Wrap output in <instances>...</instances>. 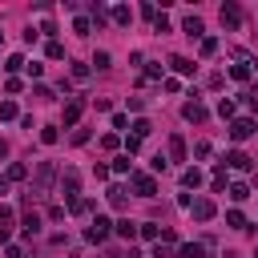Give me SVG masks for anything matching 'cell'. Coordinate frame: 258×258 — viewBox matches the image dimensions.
I'll return each mask as SVG.
<instances>
[{
	"label": "cell",
	"instance_id": "9c48e42d",
	"mask_svg": "<svg viewBox=\"0 0 258 258\" xmlns=\"http://www.w3.org/2000/svg\"><path fill=\"white\" fill-rule=\"evenodd\" d=\"M186 121H206V109H202V101H198V97H194V101H186Z\"/></svg>",
	"mask_w": 258,
	"mask_h": 258
},
{
	"label": "cell",
	"instance_id": "5bb4252c",
	"mask_svg": "<svg viewBox=\"0 0 258 258\" xmlns=\"http://www.w3.org/2000/svg\"><path fill=\"white\" fill-rule=\"evenodd\" d=\"M137 234L149 238V242H157V238H161V226H157V222H141V226H137Z\"/></svg>",
	"mask_w": 258,
	"mask_h": 258
},
{
	"label": "cell",
	"instance_id": "f546056e",
	"mask_svg": "<svg viewBox=\"0 0 258 258\" xmlns=\"http://www.w3.org/2000/svg\"><path fill=\"white\" fill-rule=\"evenodd\" d=\"M113 20H117V24H129V20H133V12H129V8H121V4H117V8H113Z\"/></svg>",
	"mask_w": 258,
	"mask_h": 258
},
{
	"label": "cell",
	"instance_id": "3957f363",
	"mask_svg": "<svg viewBox=\"0 0 258 258\" xmlns=\"http://www.w3.org/2000/svg\"><path fill=\"white\" fill-rule=\"evenodd\" d=\"M133 190L141 194V198H153V194H157V182H153V174H133Z\"/></svg>",
	"mask_w": 258,
	"mask_h": 258
},
{
	"label": "cell",
	"instance_id": "7c38bea8",
	"mask_svg": "<svg viewBox=\"0 0 258 258\" xmlns=\"http://www.w3.org/2000/svg\"><path fill=\"white\" fill-rule=\"evenodd\" d=\"M170 64H174V73H182V77H190L194 69H198V64H194V61H186V57H170Z\"/></svg>",
	"mask_w": 258,
	"mask_h": 258
},
{
	"label": "cell",
	"instance_id": "8fae6325",
	"mask_svg": "<svg viewBox=\"0 0 258 258\" xmlns=\"http://www.w3.org/2000/svg\"><path fill=\"white\" fill-rule=\"evenodd\" d=\"M170 157H174V161H186V137H182V133L170 137Z\"/></svg>",
	"mask_w": 258,
	"mask_h": 258
},
{
	"label": "cell",
	"instance_id": "cb8c5ba5",
	"mask_svg": "<svg viewBox=\"0 0 258 258\" xmlns=\"http://www.w3.org/2000/svg\"><path fill=\"white\" fill-rule=\"evenodd\" d=\"M129 170H133V161H129L125 153H121V157H113V174H129Z\"/></svg>",
	"mask_w": 258,
	"mask_h": 258
},
{
	"label": "cell",
	"instance_id": "1f68e13d",
	"mask_svg": "<svg viewBox=\"0 0 258 258\" xmlns=\"http://www.w3.org/2000/svg\"><path fill=\"white\" fill-rule=\"evenodd\" d=\"M218 113L222 117H234V101H230V97H222V101H218Z\"/></svg>",
	"mask_w": 258,
	"mask_h": 258
},
{
	"label": "cell",
	"instance_id": "8992f818",
	"mask_svg": "<svg viewBox=\"0 0 258 258\" xmlns=\"http://www.w3.org/2000/svg\"><path fill=\"white\" fill-rule=\"evenodd\" d=\"M113 234H117V238H125V242H133V238H137V222H129V218L113 222Z\"/></svg>",
	"mask_w": 258,
	"mask_h": 258
},
{
	"label": "cell",
	"instance_id": "f35d334b",
	"mask_svg": "<svg viewBox=\"0 0 258 258\" xmlns=\"http://www.w3.org/2000/svg\"><path fill=\"white\" fill-rule=\"evenodd\" d=\"M0 45H4V32H0Z\"/></svg>",
	"mask_w": 258,
	"mask_h": 258
},
{
	"label": "cell",
	"instance_id": "4fadbf2b",
	"mask_svg": "<svg viewBox=\"0 0 258 258\" xmlns=\"http://www.w3.org/2000/svg\"><path fill=\"white\" fill-rule=\"evenodd\" d=\"M182 186H186V190H198V186H202V170H198V166L186 170V174H182Z\"/></svg>",
	"mask_w": 258,
	"mask_h": 258
},
{
	"label": "cell",
	"instance_id": "30bf717a",
	"mask_svg": "<svg viewBox=\"0 0 258 258\" xmlns=\"http://www.w3.org/2000/svg\"><path fill=\"white\" fill-rule=\"evenodd\" d=\"M81 109H85V101L81 97H73L69 105H64V125H77V117H81Z\"/></svg>",
	"mask_w": 258,
	"mask_h": 258
},
{
	"label": "cell",
	"instance_id": "7402d4cb",
	"mask_svg": "<svg viewBox=\"0 0 258 258\" xmlns=\"http://www.w3.org/2000/svg\"><path fill=\"white\" fill-rule=\"evenodd\" d=\"M149 166H153V174H166V170H170V157H166V153H153Z\"/></svg>",
	"mask_w": 258,
	"mask_h": 258
},
{
	"label": "cell",
	"instance_id": "ba28073f",
	"mask_svg": "<svg viewBox=\"0 0 258 258\" xmlns=\"http://www.w3.org/2000/svg\"><path fill=\"white\" fill-rule=\"evenodd\" d=\"M105 198H109V206H113V210H125V206H129V194H125L121 186H109Z\"/></svg>",
	"mask_w": 258,
	"mask_h": 258
},
{
	"label": "cell",
	"instance_id": "603a6c76",
	"mask_svg": "<svg viewBox=\"0 0 258 258\" xmlns=\"http://www.w3.org/2000/svg\"><path fill=\"white\" fill-rule=\"evenodd\" d=\"M45 53H49V61H61V57H64V45H61V41H49Z\"/></svg>",
	"mask_w": 258,
	"mask_h": 258
},
{
	"label": "cell",
	"instance_id": "8d00e7d4",
	"mask_svg": "<svg viewBox=\"0 0 258 258\" xmlns=\"http://www.w3.org/2000/svg\"><path fill=\"white\" fill-rule=\"evenodd\" d=\"M4 194H8V178H0V198H4Z\"/></svg>",
	"mask_w": 258,
	"mask_h": 258
},
{
	"label": "cell",
	"instance_id": "ab89813d",
	"mask_svg": "<svg viewBox=\"0 0 258 258\" xmlns=\"http://www.w3.org/2000/svg\"><path fill=\"white\" fill-rule=\"evenodd\" d=\"M254 258H258V250H254Z\"/></svg>",
	"mask_w": 258,
	"mask_h": 258
},
{
	"label": "cell",
	"instance_id": "836d02e7",
	"mask_svg": "<svg viewBox=\"0 0 258 258\" xmlns=\"http://www.w3.org/2000/svg\"><path fill=\"white\" fill-rule=\"evenodd\" d=\"M137 149H141V141H137V137H125V157H133Z\"/></svg>",
	"mask_w": 258,
	"mask_h": 258
},
{
	"label": "cell",
	"instance_id": "2e32d148",
	"mask_svg": "<svg viewBox=\"0 0 258 258\" xmlns=\"http://www.w3.org/2000/svg\"><path fill=\"white\" fill-rule=\"evenodd\" d=\"M182 28H186V37H202V32H206L198 16H186V24H182Z\"/></svg>",
	"mask_w": 258,
	"mask_h": 258
},
{
	"label": "cell",
	"instance_id": "d590c367",
	"mask_svg": "<svg viewBox=\"0 0 258 258\" xmlns=\"http://www.w3.org/2000/svg\"><path fill=\"white\" fill-rule=\"evenodd\" d=\"M73 32H77V37H85V32H89V20H85V16H77V20H73Z\"/></svg>",
	"mask_w": 258,
	"mask_h": 258
},
{
	"label": "cell",
	"instance_id": "e0dca14e",
	"mask_svg": "<svg viewBox=\"0 0 258 258\" xmlns=\"http://www.w3.org/2000/svg\"><path fill=\"white\" fill-rule=\"evenodd\" d=\"M49 182H53V166L45 161V166L37 170V190H49Z\"/></svg>",
	"mask_w": 258,
	"mask_h": 258
},
{
	"label": "cell",
	"instance_id": "e575fe53",
	"mask_svg": "<svg viewBox=\"0 0 258 258\" xmlns=\"http://www.w3.org/2000/svg\"><path fill=\"white\" fill-rule=\"evenodd\" d=\"M73 81H89V64H73Z\"/></svg>",
	"mask_w": 258,
	"mask_h": 258
},
{
	"label": "cell",
	"instance_id": "ffe728a7",
	"mask_svg": "<svg viewBox=\"0 0 258 258\" xmlns=\"http://www.w3.org/2000/svg\"><path fill=\"white\" fill-rule=\"evenodd\" d=\"M230 77H234V81H250V61L234 64V69H230Z\"/></svg>",
	"mask_w": 258,
	"mask_h": 258
},
{
	"label": "cell",
	"instance_id": "ac0fdd59",
	"mask_svg": "<svg viewBox=\"0 0 258 258\" xmlns=\"http://www.w3.org/2000/svg\"><path fill=\"white\" fill-rule=\"evenodd\" d=\"M226 226H230V230H246V218H242V210H230V214H226Z\"/></svg>",
	"mask_w": 258,
	"mask_h": 258
},
{
	"label": "cell",
	"instance_id": "7a4b0ae2",
	"mask_svg": "<svg viewBox=\"0 0 258 258\" xmlns=\"http://www.w3.org/2000/svg\"><path fill=\"white\" fill-rule=\"evenodd\" d=\"M222 166H230V170H238V174H246V170L254 166V161H250V157H246L242 149H230V153H226V157H222Z\"/></svg>",
	"mask_w": 258,
	"mask_h": 258
},
{
	"label": "cell",
	"instance_id": "44dd1931",
	"mask_svg": "<svg viewBox=\"0 0 258 258\" xmlns=\"http://www.w3.org/2000/svg\"><path fill=\"white\" fill-rule=\"evenodd\" d=\"M41 141H45V145H57V141H61V133H57V125H45V129H41Z\"/></svg>",
	"mask_w": 258,
	"mask_h": 258
},
{
	"label": "cell",
	"instance_id": "484cf974",
	"mask_svg": "<svg viewBox=\"0 0 258 258\" xmlns=\"http://www.w3.org/2000/svg\"><path fill=\"white\" fill-rule=\"evenodd\" d=\"M41 230V218L37 214H24V234H37Z\"/></svg>",
	"mask_w": 258,
	"mask_h": 258
},
{
	"label": "cell",
	"instance_id": "83f0119b",
	"mask_svg": "<svg viewBox=\"0 0 258 258\" xmlns=\"http://www.w3.org/2000/svg\"><path fill=\"white\" fill-rule=\"evenodd\" d=\"M24 64H28V61H24L20 53H12V57H8V64H4V69H8V73H16V69H24Z\"/></svg>",
	"mask_w": 258,
	"mask_h": 258
},
{
	"label": "cell",
	"instance_id": "74e56055",
	"mask_svg": "<svg viewBox=\"0 0 258 258\" xmlns=\"http://www.w3.org/2000/svg\"><path fill=\"white\" fill-rule=\"evenodd\" d=\"M4 153H8V145H4V141H0V157H4Z\"/></svg>",
	"mask_w": 258,
	"mask_h": 258
},
{
	"label": "cell",
	"instance_id": "52a82bcc",
	"mask_svg": "<svg viewBox=\"0 0 258 258\" xmlns=\"http://www.w3.org/2000/svg\"><path fill=\"white\" fill-rule=\"evenodd\" d=\"M222 24L226 28H238L242 24V8L238 4H222Z\"/></svg>",
	"mask_w": 258,
	"mask_h": 258
},
{
	"label": "cell",
	"instance_id": "9a60e30c",
	"mask_svg": "<svg viewBox=\"0 0 258 258\" xmlns=\"http://www.w3.org/2000/svg\"><path fill=\"white\" fill-rule=\"evenodd\" d=\"M149 133H153V125H149L145 117H137V121H133V137H137V141H145Z\"/></svg>",
	"mask_w": 258,
	"mask_h": 258
},
{
	"label": "cell",
	"instance_id": "277c9868",
	"mask_svg": "<svg viewBox=\"0 0 258 258\" xmlns=\"http://www.w3.org/2000/svg\"><path fill=\"white\" fill-rule=\"evenodd\" d=\"M250 133H254V121H250V117H238V121H230V137H234V141H246Z\"/></svg>",
	"mask_w": 258,
	"mask_h": 258
},
{
	"label": "cell",
	"instance_id": "4dcf8cb0",
	"mask_svg": "<svg viewBox=\"0 0 258 258\" xmlns=\"http://www.w3.org/2000/svg\"><path fill=\"white\" fill-rule=\"evenodd\" d=\"M218 53V41L214 37H202V57H214Z\"/></svg>",
	"mask_w": 258,
	"mask_h": 258
},
{
	"label": "cell",
	"instance_id": "d4e9b609",
	"mask_svg": "<svg viewBox=\"0 0 258 258\" xmlns=\"http://www.w3.org/2000/svg\"><path fill=\"white\" fill-rule=\"evenodd\" d=\"M178 254H182V258H202V246H198V242H186Z\"/></svg>",
	"mask_w": 258,
	"mask_h": 258
},
{
	"label": "cell",
	"instance_id": "f1b7e54d",
	"mask_svg": "<svg viewBox=\"0 0 258 258\" xmlns=\"http://www.w3.org/2000/svg\"><path fill=\"white\" fill-rule=\"evenodd\" d=\"M0 117H4V121H16V105H12V101H0Z\"/></svg>",
	"mask_w": 258,
	"mask_h": 258
},
{
	"label": "cell",
	"instance_id": "d6a6232c",
	"mask_svg": "<svg viewBox=\"0 0 258 258\" xmlns=\"http://www.w3.org/2000/svg\"><path fill=\"white\" fill-rule=\"evenodd\" d=\"M153 32H170V20H166V12H157V20H153Z\"/></svg>",
	"mask_w": 258,
	"mask_h": 258
},
{
	"label": "cell",
	"instance_id": "4316f807",
	"mask_svg": "<svg viewBox=\"0 0 258 258\" xmlns=\"http://www.w3.org/2000/svg\"><path fill=\"white\" fill-rule=\"evenodd\" d=\"M28 178V170L20 166V161H16V166H8V182H24Z\"/></svg>",
	"mask_w": 258,
	"mask_h": 258
},
{
	"label": "cell",
	"instance_id": "5b68a950",
	"mask_svg": "<svg viewBox=\"0 0 258 258\" xmlns=\"http://www.w3.org/2000/svg\"><path fill=\"white\" fill-rule=\"evenodd\" d=\"M190 214L198 218V222H210L214 218V202L210 198H194V206H190Z\"/></svg>",
	"mask_w": 258,
	"mask_h": 258
},
{
	"label": "cell",
	"instance_id": "6da1fadb",
	"mask_svg": "<svg viewBox=\"0 0 258 258\" xmlns=\"http://www.w3.org/2000/svg\"><path fill=\"white\" fill-rule=\"evenodd\" d=\"M109 234H113V222H109V218H101V214H97V218L89 222V230H85V238H89V242H105Z\"/></svg>",
	"mask_w": 258,
	"mask_h": 258
},
{
	"label": "cell",
	"instance_id": "d6986e66",
	"mask_svg": "<svg viewBox=\"0 0 258 258\" xmlns=\"http://www.w3.org/2000/svg\"><path fill=\"white\" fill-rule=\"evenodd\" d=\"M230 198H234V202H246V198H250V190H246V182H234V186H230Z\"/></svg>",
	"mask_w": 258,
	"mask_h": 258
}]
</instances>
